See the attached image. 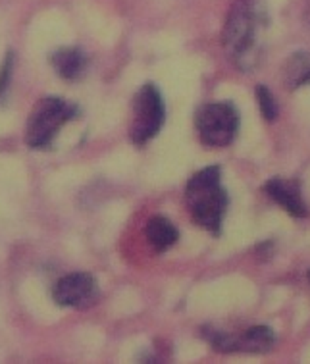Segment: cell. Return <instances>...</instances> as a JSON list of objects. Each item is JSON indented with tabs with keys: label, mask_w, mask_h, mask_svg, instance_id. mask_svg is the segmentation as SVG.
<instances>
[{
	"label": "cell",
	"mask_w": 310,
	"mask_h": 364,
	"mask_svg": "<svg viewBox=\"0 0 310 364\" xmlns=\"http://www.w3.org/2000/svg\"><path fill=\"white\" fill-rule=\"evenodd\" d=\"M185 200L193 220L210 233H218L225 216L230 197L220 183V168L208 166L187 181Z\"/></svg>",
	"instance_id": "obj_1"
},
{
	"label": "cell",
	"mask_w": 310,
	"mask_h": 364,
	"mask_svg": "<svg viewBox=\"0 0 310 364\" xmlns=\"http://www.w3.org/2000/svg\"><path fill=\"white\" fill-rule=\"evenodd\" d=\"M262 18L252 0H239L230 10L225 21L224 43L225 53L237 62L243 70H249L258 62V33Z\"/></svg>",
	"instance_id": "obj_2"
},
{
	"label": "cell",
	"mask_w": 310,
	"mask_h": 364,
	"mask_svg": "<svg viewBox=\"0 0 310 364\" xmlns=\"http://www.w3.org/2000/svg\"><path fill=\"white\" fill-rule=\"evenodd\" d=\"M78 108L64 99H43L29 116L26 129V143L31 149H45L53 143L56 133L70 119L75 118Z\"/></svg>",
	"instance_id": "obj_3"
},
{
	"label": "cell",
	"mask_w": 310,
	"mask_h": 364,
	"mask_svg": "<svg viewBox=\"0 0 310 364\" xmlns=\"http://www.w3.org/2000/svg\"><path fill=\"white\" fill-rule=\"evenodd\" d=\"M198 139L206 146L222 149L235 139L239 129V112L231 102L205 105L195 116Z\"/></svg>",
	"instance_id": "obj_4"
},
{
	"label": "cell",
	"mask_w": 310,
	"mask_h": 364,
	"mask_svg": "<svg viewBox=\"0 0 310 364\" xmlns=\"http://www.w3.org/2000/svg\"><path fill=\"white\" fill-rule=\"evenodd\" d=\"M166 108L162 95L152 83L143 85L133 102V119H132V141L135 145H145L152 137H156L160 127L164 124Z\"/></svg>",
	"instance_id": "obj_5"
},
{
	"label": "cell",
	"mask_w": 310,
	"mask_h": 364,
	"mask_svg": "<svg viewBox=\"0 0 310 364\" xmlns=\"http://www.w3.org/2000/svg\"><path fill=\"white\" fill-rule=\"evenodd\" d=\"M53 297L56 305L72 306V309H87L91 306L99 297V285L97 279L78 272V274H68L56 282L53 289Z\"/></svg>",
	"instance_id": "obj_6"
},
{
	"label": "cell",
	"mask_w": 310,
	"mask_h": 364,
	"mask_svg": "<svg viewBox=\"0 0 310 364\" xmlns=\"http://www.w3.org/2000/svg\"><path fill=\"white\" fill-rule=\"evenodd\" d=\"M266 193L270 195L272 199L276 200L277 205L284 206L291 216L304 218L309 214V208L304 205L303 197H301V189H299L297 183L285 181L282 178H272L266 183Z\"/></svg>",
	"instance_id": "obj_7"
},
{
	"label": "cell",
	"mask_w": 310,
	"mask_h": 364,
	"mask_svg": "<svg viewBox=\"0 0 310 364\" xmlns=\"http://www.w3.org/2000/svg\"><path fill=\"white\" fill-rule=\"evenodd\" d=\"M146 241L151 243V247L156 252L168 251L170 247L179 239V232L176 230V225L164 216H154L146 222L145 228Z\"/></svg>",
	"instance_id": "obj_8"
},
{
	"label": "cell",
	"mask_w": 310,
	"mask_h": 364,
	"mask_svg": "<svg viewBox=\"0 0 310 364\" xmlns=\"http://www.w3.org/2000/svg\"><path fill=\"white\" fill-rule=\"evenodd\" d=\"M50 62H53V68L56 70V73L64 80L80 77L87 64L85 54L78 50V48H62V50L53 54Z\"/></svg>",
	"instance_id": "obj_9"
},
{
	"label": "cell",
	"mask_w": 310,
	"mask_h": 364,
	"mask_svg": "<svg viewBox=\"0 0 310 364\" xmlns=\"http://www.w3.org/2000/svg\"><path fill=\"white\" fill-rule=\"evenodd\" d=\"M284 81L287 89H301L310 85V53L291 54L285 62Z\"/></svg>",
	"instance_id": "obj_10"
},
{
	"label": "cell",
	"mask_w": 310,
	"mask_h": 364,
	"mask_svg": "<svg viewBox=\"0 0 310 364\" xmlns=\"http://www.w3.org/2000/svg\"><path fill=\"white\" fill-rule=\"evenodd\" d=\"M274 341H276V336H274L272 328L255 326V328H249L237 339V349L245 353H266L270 351Z\"/></svg>",
	"instance_id": "obj_11"
},
{
	"label": "cell",
	"mask_w": 310,
	"mask_h": 364,
	"mask_svg": "<svg viewBox=\"0 0 310 364\" xmlns=\"http://www.w3.org/2000/svg\"><path fill=\"white\" fill-rule=\"evenodd\" d=\"M257 100L258 106H260V112L264 116L266 122H274L279 114V108H277V102L274 99V95L270 93V89L264 85L257 87Z\"/></svg>",
	"instance_id": "obj_12"
},
{
	"label": "cell",
	"mask_w": 310,
	"mask_h": 364,
	"mask_svg": "<svg viewBox=\"0 0 310 364\" xmlns=\"http://www.w3.org/2000/svg\"><path fill=\"white\" fill-rule=\"evenodd\" d=\"M12 68H14V54L8 53L4 64L0 68V100L4 99L6 95L8 83H10V75H12Z\"/></svg>",
	"instance_id": "obj_13"
},
{
	"label": "cell",
	"mask_w": 310,
	"mask_h": 364,
	"mask_svg": "<svg viewBox=\"0 0 310 364\" xmlns=\"http://www.w3.org/2000/svg\"><path fill=\"white\" fill-rule=\"evenodd\" d=\"M303 20H304V23H306V26L310 27V0H306V4H304Z\"/></svg>",
	"instance_id": "obj_14"
}]
</instances>
